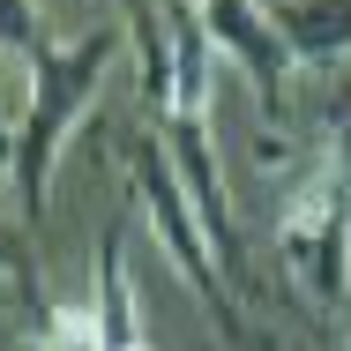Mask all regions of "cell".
Instances as JSON below:
<instances>
[{
    "label": "cell",
    "instance_id": "7",
    "mask_svg": "<svg viewBox=\"0 0 351 351\" xmlns=\"http://www.w3.org/2000/svg\"><path fill=\"white\" fill-rule=\"evenodd\" d=\"M0 277H8V284H30V247H23L8 224H0Z\"/></svg>",
    "mask_w": 351,
    "mask_h": 351
},
{
    "label": "cell",
    "instance_id": "5",
    "mask_svg": "<svg viewBox=\"0 0 351 351\" xmlns=\"http://www.w3.org/2000/svg\"><path fill=\"white\" fill-rule=\"evenodd\" d=\"M128 53H135V75H142V105H149L157 128H165V120H172V90H180L165 0H128Z\"/></svg>",
    "mask_w": 351,
    "mask_h": 351
},
{
    "label": "cell",
    "instance_id": "3",
    "mask_svg": "<svg viewBox=\"0 0 351 351\" xmlns=\"http://www.w3.org/2000/svg\"><path fill=\"white\" fill-rule=\"evenodd\" d=\"M202 8V23H210L217 53L232 60V68L254 82V97H262V112H277L284 97V75H291V45L277 38V23H269V8L262 0H195Z\"/></svg>",
    "mask_w": 351,
    "mask_h": 351
},
{
    "label": "cell",
    "instance_id": "1",
    "mask_svg": "<svg viewBox=\"0 0 351 351\" xmlns=\"http://www.w3.org/2000/svg\"><path fill=\"white\" fill-rule=\"evenodd\" d=\"M128 53V30H82L68 45H38L30 53V120H23V149H15V202H23V224L38 232L45 210H53V165L68 135L90 120L97 105V82L105 68Z\"/></svg>",
    "mask_w": 351,
    "mask_h": 351
},
{
    "label": "cell",
    "instance_id": "10",
    "mask_svg": "<svg viewBox=\"0 0 351 351\" xmlns=\"http://www.w3.org/2000/svg\"><path fill=\"white\" fill-rule=\"evenodd\" d=\"M344 82H351V68H344Z\"/></svg>",
    "mask_w": 351,
    "mask_h": 351
},
{
    "label": "cell",
    "instance_id": "4",
    "mask_svg": "<svg viewBox=\"0 0 351 351\" xmlns=\"http://www.w3.org/2000/svg\"><path fill=\"white\" fill-rule=\"evenodd\" d=\"M269 23L291 45V68H322V75L351 68V0H277Z\"/></svg>",
    "mask_w": 351,
    "mask_h": 351
},
{
    "label": "cell",
    "instance_id": "11",
    "mask_svg": "<svg viewBox=\"0 0 351 351\" xmlns=\"http://www.w3.org/2000/svg\"><path fill=\"white\" fill-rule=\"evenodd\" d=\"M142 351H149V344H142Z\"/></svg>",
    "mask_w": 351,
    "mask_h": 351
},
{
    "label": "cell",
    "instance_id": "2",
    "mask_svg": "<svg viewBox=\"0 0 351 351\" xmlns=\"http://www.w3.org/2000/svg\"><path fill=\"white\" fill-rule=\"evenodd\" d=\"M277 254L291 284L306 291L314 314H337L351 299V202H344V180H337V157L306 172V187L284 202L277 217Z\"/></svg>",
    "mask_w": 351,
    "mask_h": 351
},
{
    "label": "cell",
    "instance_id": "6",
    "mask_svg": "<svg viewBox=\"0 0 351 351\" xmlns=\"http://www.w3.org/2000/svg\"><path fill=\"white\" fill-rule=\"evenodd\" d=\"M0 45H8V53H23V60L45 45V23H38V8H30V0H0Z\"/></svg>",
    "mask_w": 351,
    "mask_h": 351
},
{
    "label": "cell",
    "instance_id": "8",
    "mask_svg": "<svg viewBox=\"0 0 351 351\" xmlns=\"http://www.w3.org/2000/svg\"><path fill=\"white\" fill-rule=\"evenodd\" d=\"M15 149H23V128L0 112V180H15Z\"/></svg>",
    "mask_w": 351,
    "mask_h": 351
},
{
    "label": "cell",
    "instance_id": "9",
    "mask_svg": "<svg viewBox=\"0 0 351 351\" xmlns=\"http://www.w3.org/2000/svg\"><path fill=\"white\" fill-rule=\"evenodd\" d=\"M337 351H351V329H344V337H337Z\"/></svg>",
    "mask_w": 351,
    "mask_h": 351
}]
</instances>
